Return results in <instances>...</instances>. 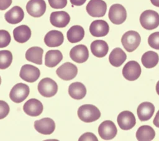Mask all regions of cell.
<instances>
[{"label": "cell", "mask_w": 159, "mask_h": 141, "mask_svg": "<svg viewBox=\"0 0 159 141\" xmlns=\"http://www.w3.org/2000/svg\"><path fill=\"white\" fill-rule=\"evenodd\" d=\"M78 116L82 121L89 123L97 121L101 117L99 109L92 104H84L78 110Z\"/></svg>", "instance_id": "1"}, {"label": "cell", "mask_w": 159, "mask_h": 141, "mask_svg": "<svg viewBox=\"0 0 159 141\" xmlns=\"http://www.w3.org/2000/svg\"><path fill=\"white\" fill-rule=\"evenodd\" d=\"M140 22L146 30H153L159 25V14L153 10L144 11L140 16Z\"/></svg>", "instance_id": "2"}, {"label": "cell", "mask_w": 159, "mask_h": 141, "mask_svg": "<svg viewBox=\"0 0 159 141\" xmlns=\"http://www.w3.org/2000/svg\"><path fill=\"white\" fill-rule=\"evenodd\" d=\"M141 37L139 34L134 30H129L124 33L121 38V42L126 51L132 52L139 46Z\"/></svg>", "instance_id": "3"}, {"label": "cell", "mask_w": 159, "mask_h": 141, "mask_svg": "<svg viewBox=\"0 0 159 141\" xmlns=\"http://www.w3.org/2000/svg\"><path fill=\"white\" fill-rule=\"evenodd\" d=\"M38 91L43 97L50 98L56 94L58 91L57 83L50 78H45L38 84Z\"/></svg>", "instance_id": "4"}, {"label": "cell", "mask_w": 159, "mask_h": 141, "mask_svg": "<svg viewBox=\"0 0 159 141\" xmlns=\"http://www.w3.org/2000/svg\"><path fill=\"white\" fill-rule=\"evenodd\" d=\"M108 16L112 23L116 25H119L125 20L127 12L125 7L121 4H114L109 8Z\"/></svg>", "instance_id": "5"}, {"label": "cell", "mask_w": 159, "mask_h": 141, "mask_svg": "<svg viewBox=\"0 0 159 141\" xmlns=\"http://www.w3.org/2000/svg\"><path fill=\"white\" fill-rule=\"evenodd\" d=\"M29 87L26 84L22 83L15 84L9 93L10 99L16 103H20L29 96Z\"/></svg>", "instance_id": "6"}, {"label": "cell", "mask_w": 159, "mask_h": 141, "mask_svg": "<svg viewBox=\"0 0 159 141\" xmlns=\"http://www.w3.org/2000/svg\"><path fill=\"white\" fill-rule=\"evenodd\" d=\"M86 9L88 14L92 17H103L106 12L107 4L102 0H90Z\"/></svg>", "instance_id": "7"}, {"label": "cell", "mask_w": 159, "mask_h": 141, "mask_svg": "<svg viewBox=\"0 0 159 141\" xmlns=\"http://www.w3.org/2000/svg\"><path fill=\"white\" fill-rule=\"evenodd\" d=\"M141 74V67L139 63L134 60L128 61L122 69V75L129 81H134L139 78Z\"/></svg>", "instance_id": "8"}, {"label": "cell", "mask_w": 159, "mask_h": 141, "mask_svg": "<svg viewBox=\"0 0 159 141\" xmlns=\"http://www.w3.org/2000/svg\"><path fill=\"white\" fill-rule=\"evenodd\" d=\"M117 132V129L114 123L109 120L103 121L98 127V134L104 140L114 139Z\"/></svg>", "instance_id": "9"}, {"label": "cell", "mask_w": 159, "mask_h": 141, "mask_svg": "<svg viewBox=\"0 0 159 141\" xmlns=\"http://www.w3.org/2000/svg\"><path fill=\"white\" fill-rule=\"evenodd\" d=\"M56 73L61 80L69 81L76 77L78 73V68L74 64L66 62L57 68Z\"/></svg>", "instance_id": "10"}, {"label": "cell", "mask_w": 159, "mask_h": 141, "mask_svg": "<svg viewBox=\"0 0 159 141\" xmlns=\"http://www.w3.org/2000/svg\"><path fill=\"white\" fill-rule=\"evenodd\" d=\"M40 75L39 69L32 65L26 64L22 66L19 76L24 81L29 83L36 81Z\"/></svg>", "instance_id": "11"}, {"label": "cell", "mask_w": 159, "mask_h": 141, "mask_svg": "<svg viewBox=\"0 0 159 141\" xmlns=\"http://www.w3.org/2000/svg\"><path fill=\"white\" fill-rule=\"evenodd\" d=\"M117 121L119 127L122 130H130L133 128L136 123L134 114L129 111H124L117 116Z\"/></svg>", "instance_id": "12"}, {"label": "cell", "mask_w": 159, "mask_h": 141, "mask_svg": "<svg viewBox=\"0 0 159 141\" xmlns=\"http://www.w3.org/2000/svg\"><path fill=\"white\" fill-rule=\"evenodd\" d=\"M26 10L32 17H41L46 11V3L44 0H30L26 4Z\"/></svg>", "instance_id": "13"}, {"label": "cell", "mask_w": 159, "mask_h": 141, "mask_svg": "<svg viewBox=\"0 0 159 141\" xmlns=\"http://www.w3.org/2000/svg\"><path fill=\"white\" fill-rule=\"evenodd\" d=\"M34 128L40 134L49 135L53 132L55 129V123L52 119L45 117L34 122Z\"/></svg>", "instance_id": "14"}, {"label": "cell", "mask_w": 159, "mask_h": 141, "mask_svg": "<svg viewBox=\"0 0 159 141\" xmlns=\"http://www.w3.org/2000/svg\"><path fill=\"white\" fill-rule=\"evenodd\" d=\"M70 57L72 60L78 63L85 62L89 57V52L87 47L82 44L75 46L70 52Z\"/></svg>", "instance_id": "15"}, {"label": "cell", "mask_w": 159, "mask_h": 141, "mask_svg": "<svg viewBox=\"0 0 159 141\" xmlns=\"http://www.w3.org/2000/svg\"><path fill=\"white\" fill-rule=\"evenodd\" d=\"M109 31L107 22L104 20H96L91 22L89 26V32L94 37L106 36Z\"/></svg>", "instance_id": "16"}, {"label": "cell", "mask_w": 159, "mask_h": 141, "mask_svg": "<svg viewBox=\"0 0 159 141\" xmlns=\"http://www.w3.org/2000/svg\"><path fill=\"white\" fill-rule=\"evenodd\" d=\"M23 110L27 115L36 117L42 114L43 111V104L37 99H30L24 104Z\"/></svg>", "instance_id": "17"}, {"label": "cell", "mask_w": 159, "mask_h": 141, "mask_svg": "<svg viewBox=\"0 0 159 141\" xmlns=\"http://www.w3.org/2000/svg\"><path fill=\"white\" fill-rule=\"evenodd\" d=\"M50 20L52 25L62 28L66 27L69 24L70 16L65 11H55L51 13Z\"/></svg>", "instance_id": "18"}, {"label": "cell", "mask_w": 159, "mask_h": 141, "mask_svg": "<svg viewBox=\"0 0 159 141\" xmlns=\"http://www.w3.org/2000/svg\"><path fill=\"white\" fill-rule=\"evenodd\" d=\"M64 40L63 34L58 30H52L47 32L44 37L45 43L50 47H55L61 45Z\"/></svg>", "instance_id": "19"}, {"label": "cell", "mask_w": 159, "mask_h": 141, "mask_svg": "<svg viewBox=\"0 0 159 141\" xmlns=\"http://www.w3.org/2000/svg\"><path fill=\"white\" fill-rule=\"evenodd\" d=\"M155 111L154 105L150 102H143L139 104L137 112L139 119L141 121L149 120L153 116Z\"/></svg>", "instance_id": "20"}, {"label": "cell", "mask_w": 159, "mask_h": 141, "mask_svg": "<svg viewBox=\"0 0 159 141\" xmlns=\"http://www.w3.org/2000/svg\"><path fill=\"white\" fill-rule=\"evenodd\" d=\"M24 17V12L22 9L16 6L6 12L4 18L6 20L11 24H16L20 22Z\"/></svg>", "instance_id": "21"}, {"label": "cell", "mask_w": 159, "mask_h": 141, "mask_svg": "<svg viewBox=\"0 0 159 141\" xmlns=\"http://www.w3.org/2000/svg\"><path fill=\"white\" fill-rule=\"evenodd\" d=\"M13 36L16 42L20 43H25L31 37L30 29L26 25H19L14 29Z\"/></svg>", "instance_id": "22"}, {"label": "cell", "mask_w": 159, "mask_h": 141, "mask_svg": "<svg viewBox=\"0 0 159 141\" xmlns=\"http://www.w3.org/2000/svg\"><path fill=\"white\" fill-rule=\"evenodd\" d=\"M92 53L98 58H102L106 55L109 50V47L106 42L102 40H96L91 43Z\"/></svg>", "instance_id": "23"}, {"label": "cell", "mask_w": 159, "mask_h": 141, "mask_svg": "<svg viewBox=\"0 0 159 141\" xmlns=\"http://www.w3.org/2000/svg\"><path fill=\"white\" fill-rule=\"evenodd\" d=\"M43 50L39 47H32L29 48L25 53L27 60L37 65L42 64V57Z\"/></svg>", "instance_id": "24"}, {"label": "cell", "mask_w": 159, "mask_h": 141, "mask_svg": "<svg viewBox=\"0 0 159 141\" xmlns=\"http://www.w3.org/2000/svg\"><path fill=\"white\" fill-rule=\"evenodd\" d=\"M126 58L127 55L120 48L117 47L111 52L109 57V61L112 66L119 67L124 63Z\"/></svg>", "instance_id": "25"}, {"label": "cell", "mask_w": 159, "mask_h": 141, "mask_svg": "<svg viewBox=\"0 0 159 141\" xmlns=\"http://www.w3.org/2000/svg\"><path fill=\"white\" fill-rule=\"evenodd\" d=\"M68 93L73 99H81L86 96V88L83 83L75 82L69 86Z\"/></svg>", "instance_id": "26"}, {"label": "cell", "mask_w": 159, "mask_h": 141, "mask_svg": "<svg viewBox=\"0 0 159 141\" xmlns=\"http://www.w3.org/2000/svg\"><path fill=\"white\" fill-rule=\"evenodd\" d=\"M63 59V55L58 50H48L45 55V64L47 67L53 68L57 66Z\"/></svg>", "instance_id": "27"}, {"label": "cell", "mask_w": 159, "mask_h": 141, "mask_svg": "<svg viewBox=\"0 0 159 141\" xmlns=\"http://www.w3.org/2000/svg\"><path fill=\"white\" fill-rule=\"evenodd\" d=\"M155 136L154 129L147 125L140 126L136 132V138L139 141L152 140Z\"/></svg>", "instance_id": "28"}, {"label": "cell", "mask_w": 159, "mask_h": 141, "mask_svg": "<svg viewBox=\"0 0 159 141\" xmlns=\"http://www.w3.org/2000/svg\"><path fill=\"white\" fill-rule=\"evenodd\" d=\"M84 35V29L78 25H73L70 28L66 34L68 40L71 43H77L81 41Z\"/></svg>", "instance_id": "29"}, {"label": "cell", "mask_w": 159, "mask_h": 141, "mask_svg": "<svg viewBox=\"0 0 159 141\" xmlns=\"http://www.w3.org/2000/svg\"><path fill=\"white\" fill-rule=\"evenodd\" d=\"M141 61L146 68H152L158 64L159 56L153 51H147L142 55Z\"/></svg>", "instance_id": "30"}, {"label": "cell", "mask_w": 159, "mask_h": 141, "mask_svg": "<svg viewBox=\"0 0 159 141\" xmlns=\"http://www.w3.org/2000/svg\"><path fill=\"white\" fill-rule=\"evenodd\" d=\"M12 61V54L9 50H0V69L8 68Z\"/></svg>", "instance_id": "31"}, {"label": "cell", "mask_w": 159, "mask_h": 141, "mask_svg": "<svg viewBox=\"0 0 159 141\" xmlns=\"http://www.w3.org/2000/svg\"><path fill=\"white\" fill-rule=\"evenodd\" d=\"M11 37L7 30H0V48L7 47L11 42Z\"/></svg>", "instance_id": "32"}, {"label": "cell", "mask_w": 159, "mask_h": 141, "mask_svg": "<svg viewBox=\"0 0 159 141\" xmlns=\"http://www.w3.org/2000/svg\"><path fill=\"white\" fill-rule=\"evenodd\" d=\"M148 43L152 48L159 50V32H155L149 35Z\"/></svg>", "instance_id": "33"}, {"label": "cell", "mask_w": 159, "mask_h": 141, "mask_svg": "<svg viewBox=\"0 0 159 141\" xmlns=\"http://www.w3.org/2000/svg\"><path fill=\"white\" fill-rule=\"evenodd\" d=\"M9 106L7 102L0 100V119L5 118L9 112Z\"/></svg>", "instance_id": "34"}, {"label": "cell", "mask_w": 159, "mask_h": 141, "mask_svg": "<svg viewBox=\"0 0 159 141\" xmlns=\"http://www.w3.org/2000/svg\"><path fill=\"white\" fill-rule=\"evenodd\" d=\"M51 7L53 9H62L67 4V0H48Z\"/></svg>", "instance_id": "35"}, {"label": "cell", "mask_w": 159, "mask_h": 141, "mask_svg": "<svg viewBox=\"0 0 159 141\" xmlns=\"http://www.w3.org/2000/svg\"><path fill=\"white\" fill-rule=\"evenodd\" d=\"M79 141H84V140H93L98 141V139L96 136L91 132H86L83 134L78 139Z\"/></svg>", "instance_id": "36"}, {"label": "cell", "mask_w": 159, "mask_h": 141, "mask_svg": "<svg viewBox=\"0 0 159 141\" xmlns=\"http://www.w3.org/2000/svg\"><path fill=\"white\" fill-rule=\"evenodd\" d=\"M12 4V0H0V10L7 9Z\"/></svg>", "instance_id": "37"}, {"label": "cell", "mask_w": 159, "mask_h": 141, "mask_svg": "<svg viewBox=\"0 0 159 141\" xmlns=\"http://www.w3.org/2000/svg\"><path fill=\"white\" fill-rule=\"evenodd\" d=\"M86 0H70L71 3L74 6H81L84 4Z\"/></svg>", "instance_id": "38"}, {"label": "cell", "mask_w": 159, "mask_h": 141, "mask_svg": "<svg viewBox=\"0 0 159 141\" xmlns=\"http://www.w3.org/2000/svg\"><path fill=\"white\" fill-rule=\"evenodd\" d=\"M153 123L157 127L159 128V110L158 111V112L156 114V116L153 119Z\"/></svg>", "instance_id": "39"}, {"label": "cell", "mask_w": 159, "mask_h": 141, "mask_svg": "<svg viewBox=\"0 0 159 141\" xmlns=\"http://www.w3.org/2000/svg\"><path fill=\"white\" fill-rule=\"evenodd\" d=\"M152 4L155 6L159 7V0H150Z\"/></svg>", "instance_id": "40"}, {"label": "cell", "mask_w": 159, "mask_h": 141, "mask_svg": "<svg viewBox=\"0 0 159 141\" xmlns=\"http://www.w3.org/2000/svg\"><path fill=\"white\" fill-rule=\"evenodd\" d=\"M156 91H157V94L159 95V81L157 82V83L156 84Z\"/></svg>", "instance_id": "41"}, {"label": "cell", "mask_w": 159, "mask_h": 141, "mask_svg": "<svg viewBox=\"0 0 159 141\" xmlns=\"http://www.w3.org/2000/svg\"><path fill=\"white\" fill-rule=\"evenodd\" d=\"M1 83V76H0V84Z\"/></svg>", "instance_id": "42"}]
</instances>
